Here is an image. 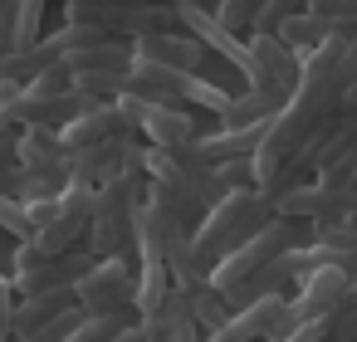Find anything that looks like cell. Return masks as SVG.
I'll return each instance as SVG.
<instances>
[{
    "mask_svg": "<svg viewBox=\"0 0 357 342\" xmlns=\"http://www.w3.org/2000/svg\"><path fill=\"white\" fill-rule=\"evenodd\" d=\"M274 210V201L259 191V186H235V191H225L211 210H206V220L196 225V259H225L230 249H240L255 230H264V215Z\"/></svg>",
    "mask_w": 357,
    "mask_h": 342,
    "instance_id": "6da1fadb",
    "label": "cell"
},
{
    "mask_svg": "<svg viewBox=\"0 0 357 342\" xmlns=\"http://www.w3.org/2000/svg\"><path fill=\"white\" fill-rule=\"evenodd\" d=\"M137 210H142V176H118L98 186V205L89 225L98 259H123V249L137 244Z\"/></svg>",
    "mask_w": 357,
    "mask_h": 342,
    "instance_id": "7a4b0ae2",
    "label": "cell"
},
{
    "mask_svg": "<svg viewBox=\"0 0 357 342\" xmlns=\"http://www.w3.org/2000/svg\"><path fill=\"white\" fill-rule=\"evenodd\" d=\"M289 235H294L289 220H269L264 230H255L240 249H230V254L211 269V283H215L225 298H235L240 288H250V283H255V279H259V274L289 249Z\"/></svg>",
    "mask_w": 357,
    "mask_h": 342,
    "instance_id": "3957f363",
    "label": "cell"
},
{
    "mask_svg": "<svg viewBox=\"0 0 357 342\" xmlns=\"http://www.w3.org/2000/svg\"><path fill=\"white\" fill-rule=\"evenodd\" d=\"M142 152L137 137H113L103 147H89V152H74L69 157V181H89V186H108L118 176H142Z\"/></svg>",
    "mask_w": 357,
    "mask_h": 342,
    "instance_id": "277c9868",
    "label": "cell"
},
{
    "mask_svg": "<svg viewBox=\"0 0 357 342\" xmlns=\"http://www.w3.org/2000/svg\"><path fill=\"white\" fill-rule=\"evenodd\" d=\"M250 88H264V93H279V98H294L298 88V54L279 40V35H250Z\"/></svg>",
    "mask_w": 357,
    "mask_h": 342,
    "instance_id": "5b68a950",
    "label": "cell"
},
{
    "mask_svg": "<svg viewBox=\"0 0 357 342\" xmlns=\"http://www.w3.org/2000/svg\"><path fill=\"white\" fill-rule=\"evenodd\" d=\"M74 293H79L84 313H123L128 303H137V283H132V274H128L123 259H98V264H89V269L79 274Z\"/></svg>",
    "mask_w": 357,
    "mask_h": 342,
    "instance_id": "8992f818",
    "label": "cell"
},
{
    "mask_svg": "<svg viewBox=\"0 0 357 342\" xmlns=\"http://www.w3.org/2000/svg\"><path fill=\"white\" fill-rule=\"evenodd\" d=\"M347 293H352V279H347V269H337V264H323V269H313V274L303 279L298 298L289 303V318H294V327L333 318V313L347 303Z\"/></svg>",
    "mask_w": 357,
    "mask_h": 342,
    "instance_id": "52a82bcc",
    "label": "cell"
},
{
    "mask_svg": "<svg viewBox=\"0 0 357 342\" xmlns=\"http://www.w3.org/2000/svg\"><path fill=\"white\" fill-rule=\"evenodd\" d=\"M220 342H269V337H294V318H289V298L279 293H259L250 308H240L220 332Z\"/></svg>",
    "mask_w": 357,
    "mask_h": 342,
    "instance_id": "ba28073f",
    "label": "cell"
},
{
    "mask_svg": "<svg viewBox=\"0 0 357 342\" xmlns=\"http://www.w3.org/2000/svg\"><path fill=\"white\" fill-rule=\"evenodd\" d=\"M176 20H181V30H186L191 40H201L206 49H215L225 64H235V69L250 79V45H245L240 35H230V30L215 20V10L196 6V0H176Z\"/></svg>",
    "mask_w": 357,
    "mask_h": 342,
    "instance_id": "9c48e42d",
    "label": "cell"
},
{
    "mask_svg": "<svg viewBox=\"0 0 357 342\" xmlns=\"http://www.w3.org/2000/svg\"><path fill=\"white\" fill-rule=\"evenodd\" d=\"M79 269H84V259H74V254H40V249L20 244V254H15V288L25 298L30 293H54V288L79 283Z\"/></svg>",
    "mask_w": 357,
    "mask_h": 342,
    "instance_id": "30bf717a",
    "label": "cell"
},
{
    "mask_svg": "<svg viewBox=\"0 0 357 342\" xmlns=\"http://www.w3.org/2000/svg\"><path fill=\"white\" fill-rule=\"evenodd\" d=\"M186 79L191 74H176V69L132 59L128 74H123V93L118 98H142V103H157V108H181L186 103Z\"/></svg>",
    "mask_w": 357,
    "mask_h": 342,
    "instance_id": "8fae6325",
    "label": "cell"
},
{
    "mask_svg": "<svg viewBox=\"0 0 357 342\" xmlns=\"http://www.w3.org/2000/svg\"><path fill=\"white\" fill-rule=\"evenodd\" d=\"M132 59H147V64H162V69H176V74H196L201 59H206V45L191 40L186 30H162V35H137Z\"/></svg>",
    "mask_w": 357,
    "mask_h": 342,
    "instance_id": "7c38bea8",
    "label": "cell"
},
{
    "mask_svg": "<svg viewBox=\"0 0 357 342\" xmlns=\"http://www.w3.org/2000/svg\"><path fill=\"white\" fill-rule=\"evenodd\" d=\"M128 132H137V127H132V118L123 113V103L113 98V103H98V108H89L84 118H74L59 137H64L69 152H89V147H103V142L128 137Z\"/></svg>",
    "mask_w": 357,
    "mask_h": 342,
    "instance_id": "4fadbf2b",
    "label": "cell"
},
{
    "mask_svg": "<svg viewBox=\"0 0 357 342\" xmlns=\"http://www.w3.org/2000/svg\"><path fill=\"white\" fill-rule=\"evenodd\" d=\"M69 157L74 152L64 147V137L54 127H20V137H15V162L25 171H45V176L69 181Z\"/></svg>",
    "mask_w": 357,
    "mask_h": 342,
    "instance_id": "5bb4252c",
    "label": "cell"
},
{
    "mask_svg": "<svg viewBox=\"0 0 357 342\" xmlns=\"http://www.w3.org/2000/svg\"><path fill=\"white\" fill-rule=\"evenodd\" d=\"M269 137V123L259 127H220L211 137H196V157L206 166H225V162H255L259 142Z\"/></svg>",
    "mask_w": 357,
    "mask_h": 342,
    "instance_id": "9a60e30c",
    "label": "cell"
},
{
    "mask_svg": "<svg viewBox=\"0 0 357 342\" xmlns=\"http://www.w3.org/2000/svg\"><path fill=\"white\" fill-rule=\"evenodd\" d=\"M152 147H162V152H181V147H196V123L181 113V108H157V103H147L142 108V127H137Z\"/></svg>",
    "mask_w": 357,
    "mask_h": 342,
    "instance_id": "2e32d148",
    "label": "cell"
},
{
    "mask_svg": "<svg viewBox=\"0 0 357 342\" xmlns=\"http://www.w3.org/2000/svg\"><path fill=\"white\" fill-rule=\"evenodd\" d=\"M69 308V288H54V293H30L25 303H15V318H10V337H40L59 313Z\"/></svg>",
    "mask_w": 357,
    "mask_h": 342,
    "instance_id": "e0dca14e",
    "label": "cell"
},
{
    "mask_svg": "<svg viewBox=\"0 0 357 342\" xmlns=\"http://www.w3.org/2000/svg\"><path fill=\"white\" fill-rule=\"evenodd\" d=\"M284 103H289V98H279V93L250 88V93H240V98L230 103V113H225L220 123H225V127H259V123H274V118L284 113Z\"/></svg>",
    "mask_w": 357,
    "mask_h": 342,
    "instance_id": "ac0fdd59",
    "label": "cell"
},
{
    "mask_svg": "<svg viewBox=\"0 0 357 342\" xmlns=\"http://www.w3.org/2000/svg\"><path fill=\"white\" fill-rule=\"evenodd\" d=\"M186 293V308H191V318L201 322V332H220L225 322H230V298L211 283V279H201L196 288H181Z\"/></svg>",
    "mask_w": 357,
    "mask_h": 342,
    "instance_id": "d6986e66",
    "label": "cell"
},
{
    "mask_svg": "<svg viewBox=\"0 0 357 342\" xmlns=\"http://www.w3.org/2000/svg\"><path fill=\"white\" fill-rule=\"evenodd\" d=\"M172 293V274L162 264V254H142V279H137V313L142 318H157L162 303Z\"/></svg>",
    "mask_w": 357,
    "mask_h": 342,
    "instance_id": "ffe728a7",
    "label": "cell"
},
{
    "mask_svg": "<svg viewBox=\"0 0 357 342\" xmlns=\"http://www.w3.org/2000/svg\"><path fill=\"white\" fill-rule=\"evenodd\" d=\"M328 35H333V25H328V20H318V15H308V10L279 25V40H284V45H289L298 59H303V54H313V49H318Z\"/></svg>",
    "mask_w": 357,
    "mask_h": 342,
    "instance_id": "44dd1931",
    "label": "cell"
},
{
    "mask_svg": "<svg viewBox=\"0 0 357 342\" xmlns=\"http://www.w3.org/2000/svg\"><path fill=\"white\" fill-rule=\"evenodd\" d=\"M40 25H45V0H20L15 6V54L40 45Z\"/></svg>",
    "mask_w": 357,
    "mask_h": 342,
    "instance_id": "7402d4cb",
    "label": "cell"
},
{
    "mask_svg": "<svg viewBox=\"0 0 357 342\" xmlns=\"http://www.w3.org/2000/svg\"><path fill=\"white\" fill-rule=\"evenodd\" d=\"M303 10H308V0H264V10L255 15L250 35H279V25L294 20V15H303Z\"/></svg>",
    "mask_w": 357,
    "mask_h": 342,
    "instance_id": "603a6c76",
    "label": "cell"
},
{
    "mask_svg": "<svg viewBox=\"0 0 357 342\" xmlns=\"http://www.w3.org/2000/svg\"><path fill=\"white\" fill-rule=\"evenodd\" d=\"M186 103H196V108H206V113L225 118L235 98H230V93H225L220 84H211V79H196V74H191V79H186Z\"/></svg>",
    "mask_w": 357,
    "mask_h": 342,
    "instance_id": "cb8c5ba5",
    "label": "cell"
},
{
    "mask_svg": "<svg viewBox=\"0 0 357 342\" xmlns=\"http://www.w3.org/2000/svg\"><path fill=\"white\" fill-rule=\"evenodd\" d=\"M259 10H264V0H220V6H215V20H220L230 35H240V30L255 25Z\"/></svg>",
    "mask_w": 357,
    "mask_h": 342,
    "instance_id": "d4e9b609",
    "label": "cell"
},
{
    "mask_svg": "<svg viewBox=\"0 0 357 342\" xmlns=\"http://www.w3.org/2000/svg\"><path fill=\"white\" fill-rule=\"evenodd\" d=\"M128 332V318L123 313H89L84 322H79V342H103V337H123Z\"/></svg>",
    "mask_w": 357,
    "mask_h": 342,
    "instance_id": "484cf974",
    "label": "cell"
},
{
    "mask_svg": "<svg viewBox=\"0 0 357 342\" xmlns=\"http://www.w3.org/2000/svg\"><path fill=\"white\" fill-rule=\"evenodd\" d=\"M69 88H74V84H69V69H64V64H54V69L35 74V79L20 88V93H25V98H64Z\"/></svg>",
    "mask_w": 357,
    "mask_h": 342,
    "instance_id": "4316f807",
    "label": "cell"
},
{
    "mask_svg": "<svg viewBox=\"0 0 357 342\" xmlns=\"http://www.w3.org/2000/svg\"><path fill=\"white\" fill-rule=\"evenodd\" d=\"M0 230H10L20 244H30V235H35V225H30V210H25L20 201H10V196H0Z\"/></svg>",
    "mask_w": 357,
    "mask_h": 342,
    "instance_id": "83f0119b",
    "label": "cell"
},
{
    "mask_svg": "<svg viewBox=\"0 0 357 342\" xmlns=\"http://www.w3.org/2000/svg\"><path fill=\"white\" fill-rule=\"evenodd\" d=\"M308 15L337 25V20H357V0H308Z\"/></svg>",
    "mask_w": 357,
    "mask_h": 342,
    "instance_id": "f1b7e54d",
    "label": "cell"
},
{
    "mask_svg": "<svg viewBox=\"0 0 357 342\" xmlns=\"http://www.w3.org/2000/svg\"><path fill=\"white\" fill-rule=\"evenodd\" d=\"M10 318H15V283L0 279V337H10Z\"/></svg>",
    "mask_w": 357,
    "mask_h": 342,
    "instance_id": "f546056e",
    "label": "cell"
},
{
    "mask_svg": "<svg viewBox=\"0 0 357 342\" xmlns=\"http://www.w3.org/2000/svg\"><path fill=\"white\" fill-rule=\"evenodd\" d=\"M15 137H20V127L10 123V113H6V108H0V142H15Z\"/></svg>",
    "mask_w": 357,
    "mask_h": 342,
    "instance_id": "4dcf8cb0",
    "label": "cell"
},
{
    "mask_svg": "<svg viewBox=\"0 0 357 342\" xmlns=\"http://www.w3.org/2000/svg\"><path fill=\"white\" fill-rule=\"evenodd\" d=\"M10 98H20V84H10V79H0V108H6Z\"/></svg>",
    "mask_w": 357,
    "mask_h": 342,
    "instance_id": "1f68e13d",
    "label": "cell"
},
{
    "mask_svg": "<svg viewBox=\"0 0 357 342\" xmlns=\"http://www.w3.org/2000/svg\"><path fill=\"white\" fill-rule=\"evenodd\" d=\"M337 103H342V108H352V113H357V79H352V84H347V88H342V98H337Z\"/></svg>",
    "mask_w": 357,
    "mask_h": 342,
    "instance_id": "d6a6232c",
    "label": "cell"
},
{
    "mask_svg": "<svg viewBox=\"0 0 357 342\" xmlns=\"http://www.w3.org/2000/svg\"><path fill=\"white\" fill-rule=\"evenodd\" d=\"M103 6H132V0H103Z\"/></svg>",
    "mask_w": 357,
    "mask_h": 342,
    "instance_id": "836d02e7",
    "label": "cell"
}]
</instances>
